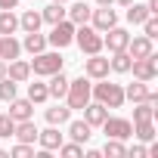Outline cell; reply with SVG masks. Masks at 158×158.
<instances>
[{
	"instance_id": "cell-9",
	"label": "cell",
	"mask_w": 158,
	"mask_h": 158,
	"mask_svg": "<svg viewBox=\"0 0 158 158\" xmlns=\"http://www.w3.org/2000/svg\"><path fill=\"white\" fill-rule=\"evenodd\" d=\"M109 59L102 53H93L90 59H84V74L90 77V81H99V77H109Z\"/></svg>"
},
{
	"instance_id": "cell-27",
	"label": "cell",
	"mask_w": 158,
	"mask_h": 158,
	"mask_svg": "<svg viewBox=\"0 0 158 158\" xmlns=\"http://www.w3.org/2000/svg\"><path fill=\"white\" fill-rule=\"evenodd\" d=\"M149 16H152V13H149L146 3H136V0H133V3H127V22H130V25H143Z\"/></svg>"
},
{
	"instance_id": "cell-19",
	"label": "cell",
	"mask_w": 158,
	"mask_h": 158,
	"mask_svg": "<svg viewBox=\"0 0 158 158\" xmlns=\"http://www.w3.org/2000/svg\"><path fill=\"white\" fill-rule=\"evenodd\" d=\"M0 37H3V44H0V59H3V62H13V59L22 56V44L13 34H0Z\"/></svg>"
},
{
	"instance_id": "cell-25",
	"label": "cell",
	"mask_w": 158,
	"mask_h": 158,
	"mask_svg": "<svg viewBox=\"0 0 158 158\" xmlns=\"http://www.w3.org/2000/svg\"><path fill=\"white\" fill-rule=\"evenodd\" d=\"M40 25H44V19H40V13L37 10H25L22 16H19V28L28 34V31H40Z\"/></svg>"
},
{
	"instance_id": "cell-38",
	"label": "cell",
	"mask_w": 158,
	"mask_h": 158,
	"mask_svg": "<svg viewBox=\"0 0 158 158\" xmlns=\"http://www.w3.org/2000/svg\"><path fill=\"white\" fill-rule=\"evenodd\" d=\"M127 155H130V158H146V146H143V143H136V146H130V149H127Z\"/></svg>"
},
{
	"instance_id": "cell-17",
	"label": "cell",
	"mask_w": 158,
	"mask_h": 158,
	"mask_svg": "<svg viewBox=\"0 0 158 158\" xmlns=\"http://www.w3.org/2000/svg\"><path fill=\"white\" fill-rule=\"evenodd\" d=\"M127 53H130V59H143V56L155 53V50H152V37H146V34L130 37V40H127Z\"/></svg>"
},
{
	"instance_id": "cell-33",
	"label": "cell",
	"mask_w": 158,
	"mask_h": 158,
	"mask_svg": "<svg viewBox=\"0 0 158 158\" xmlns=\"http://www.w3.org/2000/svg\"><path fill=\"white\" fill-rule=\"evenodd\" d=\"M16 81H13V77H0V99H3V102H10V99H16Z\"/></svg>"
},
{
	"instance_id": "cell-34",
	"label": "cell",
	"mask_w": 158,
	"mask_h": 158,
	"mask_svg": "<svg viewBox=\"0 0 158 158\" xmlns=\"http://www.w3.org/2000/svg\"><path fill=\"white\" fill-rule=\"evenodd\" d=\"M56 152H59V155H65V158H81V155H84V146L71 139V143H62Z\"/></svg>"
},
{
	"instance_id": "cell-7",
	"label": "cell",
	"mask_w": 158,
	"mask_h": 158,
	"mask_svg": "<svg viewBox=\"0 0 158 158\" xmlns=\"http://www.w3.org/2000/svg\"><path fill=\"white\" fill-rule=\"evenodd\" d=\"M99 127H102V133L109 139H130L133 136V121H127V118H112L109 115Z\"/></svg>"
},
{
	"instance_id": "cell-39",
	"label": "cell",
	"mask_w": 158,
	"mask_h": 158,
	"mask_svg": "<svg viewBox=\"0 0 158 158\" xmlns=\"http://www.w3.org/2000/svg\"><path fill=\"white\" fill-rule=\"evenodd\" d=\"M19 0H0V10H16Z\"/></svg>"
},
{
	"instance_id": "cell-13",
	"label": "cell",
	"mask_w": 158,
	"mask_h": 158,
	"mask_svg": "<svg viewBox=\"0 0 158 158\" xmlns=\"http://www.w3.org/2000/svg\"><path fill=\"white\" fill-rule=\"evenodd\" d=\"M81 112H84V121H87L90 127H99V124L109 118V109H106L102 102H96V99H90V102H87Z\"/></svg>"
},
{
	"instance_id": "cell-4",
	"label": "cell",
	"mask_w": 158,
	"mask_h": 158,
	"mask_svg": "<svg viewBox=\"0 0 158 158\" xmlns=\"http://www.w3.org/2000/svg\"><path fill=\"white\" fill-rule=\"evenodd\" d=\"M74 44L81 47V53L93 56V53H102V34L93 28V25H74Z\"/></svg>"
},
{
	"instance_id": "cell-12",
	"label": "cell",
	"mask_w": 158,
	"mask_h": 158,
	"mask_svg": "<svg viewBox=\"0 0 158 158\" xmlns=\"http://www.w3.org/2000/svg\"><path fill=\"white\" fill-rule=\"evenodd\" d=\"M10 118L13 121H28V118H34V102L25 96V99H10Z\"/></svg>"
},
{
	"instance_id": "cell-18",
	"label": "cell",
	"mask_w": 158,
	"mask_h": 158,
	"mask_svg": "<svg viewBox=\"0 0 158 158\" xmlns=\"http://www.w3.org/2000/svg\"><path fill=\"white\" fill-rule=\"evenodd\" d=\"M6 77H13L16 84H25L31 77V65L25 59H13V62H6Z\"/></svg>"
},
{
	"instance_id": "cell-36",
	"label": "cell",
	"mask_w": 158,
	"mask_h": 158,
	"mask_svg": "<svg viewBox=\"0 0 158 158\" xmlns=\"http://www.w3.org/2000/svg\"><path fill=\"white\" fill-rule=\"evenodd\" d=\"M13 130H16V121L10 118V112H6V115H0V139H10Z\"/></svg>"
},
{
	"instance_id": "cell-11",
	"label": "cell",
	"mask_w": 158,
	"mask_h": 158,
	"mask_svg": "<svg viewBox=\"0 0 158 158\" xmlns=\"http://www.w3.org/2000/svg\"><path fill=\"white\" fill-rule=\"evenodd\" d=\"M37 143H40V149L56 152V149L65 143V133H59V127H56V124H50L47 130H37Z\"/></svg>"
},
{
	"instance_id": "cell-23",
	"label": "cell",
	"mask_w": 158,
	"mask_h": 158,
	"mask_svg": "<svg viewBox=\"0 0 158 158\" xmlns=\"http://www.w3.org/2000/svg\"><path fill=\"white\" fill-rule=\"evenodd\" d=\"M130 53L127 50H118V53H112V59H109V68L115 71V74H130Z\"/></svg>"
},
{
	"instance_id": "cell-28",
	"label": "cell",
	"mask_w": 158,
	"mask_h": 158,
	"mask_svg": "<svg viewBox=\"0 0 158 158\" xmlns=\"http://www.w3.org/2000/svg\"><path fill=\"white\" fill-rule=\"evenodd\" d=\"M139 121H155V102L143 99V102H133V124Z\"/></svg>"
},
{
	"instance_id": "cell-16",
	"label": "cell",
	"mask_w": 158,
	"mask_h": 158,
	"mask_svg": "<svg viewBox=\"0 0 158 158\" xmlns=\"http://www.w3.org/2000/svg\"><path fill=\"white\" fill-rule=\"evenodd\" d=\"M90 3H84V0H77V3H71L68 10H65V19L68 22H74V25H87L90 22Z\"/></svg>"
},
{
	"instance_id": "cell-26",
	"label": "cell",
	"mask_w": 158,
	"mask_h": 158,
	"mask_svg": "<svg viewBox=\"0 0 158 158\" xmlns=\"http://www.w3.org/2000/svg\"><path fill=\"white\" fill-rule=\"evenodd\" d=\"M40 19H44L47 25H56V22H62V19H65V3H56V0H53L50 6H44V10H40Z\"/></svg>"
},
{
	"instance_id": "cell-32",
	"label": "cell",
	"mask_w": 158,
	"mask_h": 158,
	"mask_svg": "<svg viewBox=\"0 0 158 158\" xmlns=\"http://www.w3.org/2000/svg\"><path fill=\"white\" fill-rule=\"evenodd\" d=\"M28 99H31L34 106H40V102H47V99H50V90H47V84H40V81H34V84H28Z\"/></svg>"
},
{
	"instance_id": "cell-43",
	"label": "cell",
	"mask_w": 158,
	"mask_h": 158,
	"mask_svg": "<svg viewBox=\"0 0 158 158\" xmlns=\"http://www.w3.org/2000/svg\"><path fill=\"white\" fill-rule=\"evenodd\" d=\"M115 3H121V6H127V3H133V0H115Z\"/></svg>"
},
{
	"instance_id": "cell-42",
	"label": "cell",
	"mask_w": 158,
	"mask_h": 158,
	"mask_svg": "<svg viewBox=\"0 0 158 158\" xmlns=\"http://www.w3.org/2000/svg\"><path fill=\"white\" fill-rule=\"evenodd\" d=\"M115 0H96V6H112Z\"/></svg>"
},
{
	"instance_id": "cell-15",
	"label": "cell",
	"mask_w": 158,
	"mask_h": 158,
	"mask_svg": "<svg viewBox=\"0 0 158 158\" xmlns=\"http://www.w3.org/2000/svg\"><path fill=\"white\" fill-rule=\"evenodd\" d=\"M68 136L74 139V143H81V146H87L90 143V136H93V127L81 118V121H71L68 118Z\"/></svg>"
},
{
	"instance_id": "cell-44",
	"label": "cell",
	"mask_w": 158,
	"mask_h": 158,
	"mask_svg": "<svg viewBox=\"0 0 158 158\" xmlns=\"http://www.w3.org/2000/svg\"><path fill=\"white\" fill-rule=\"evenodd\" d=\"M56 3H71V0H56Z\"/></svg>"
},
{
	"instance_id": "cell-29",
	"label": "cell",
	"mask_w": 158,
	"mask_h": 158,
	"mask_svg": "<svg viewBox=\"0 0 158 158\" xmlns=\"http://www.w3.org/2000/svg\"><path fill=\"white\" fill-rule=\"evenodd\" d=\"M19 31V16L13 10H0V34H16Z\"/></svg>"
},
{
	"instance_id": "cell-21",
	"label": "cell",
	"mask_w": 158,
	"mask_h": 158,
	"mask_svg": "<svg viewBox=\"0 0 158 158\" xmlns=\"http://www.w3.org/2000/svg\"><path fill=\"white\" fill-rule=\"evenodd\" d=\"M44 118H47V124H56V127H62V124H68V118H71V109H68V106H62V102H56L53 109H47V112H44Z\"/></svg>"
},
{
	"instance_id": "cell-22",
	"label": "cell",
	"mask_w": 158,
	"mask_h": 158,
	"mask_svg": "<svg viewBox=\"0 0 158 158\" xmlns=\"http://www.w3.org/2000/svg\"><path fill=\"white\" fill-rule=\"evenodd\" d=\"M22 50L25 53H40V50H47V34H40V31H28L25 34V40H22Z\"/></svg>"
},
{
	"instance_id": "cell-6",
	"label": "cell",
	"mask_w": 158,
	"mask_h": 158,
	"mask_svg": "<svg viewBox=\"0 0 158 158\" xmlns=\"http://www.w3.org/2000/svg\"><path fill=\"white\" fill-rule=\"evenodd\" d=\"M130 71H133L136 81L152 84L155 77H158V56H155V53H149V56H143V59H133V62H130Z\"/></svg>"
},
{
	"instance_id": "cell-3",
	"label": "cell",
	"mask_w": 158,
	"mask_h": 158,
	"mask_svg": "<svg viewBox=\"0 0 158 158\" xmlns=\"http://www.w3.org/2000/svg\"><path fill=\"white\" fill-rule=\"evenodd\" d=\"M90 77L84 74V77H74V81H68V90H65V106L74 112V109H84L93 96H90Z\"/></svg>"
},
{
	"instance_id": "cell-35",
	"label": "cell",
	"mask_w": 158,
	"mask_h": 158,
	"mask_svg": "<svg viewBox=\"0 0 158 158\" xmlns=\"http://www.w3.org/2000/svg\"><path fill=\"white\" fill-rule=\"evenodd\" d=\"M10 155H13V158H34V146H31V143H16V146L10 149Z\"/></svg>"
},
{
	"instance_id": "cell-2",
	"label": "cell",
	"mask_w": 158,
	"mask_h": 158,
	"mask_svg": "<svg viewBox=\"0 0 158 158\" xmlns=\"http://www.w3.org/2000/svg\"><path fill=\"white\" fill-rule=\"evenodd\" d=\"M28 65H31V71H34L37 77H50V74H56V71L65 68V59L59 56V50H53V53L40 50V53H34V59H31Z\"/></svg>"
},
{
	"instance_id": "cell-14",
	"label": "cell",
	"mask_w": 158,
	"mask_h": 158,
	"mask_svg": "<svg viewBox=\"0 0 158 158\" xmlns=\"http://www.w3.org/2000/svg\"><path fill=\"white\" fill-rule=\"evenodd\" d=\"M13 136H16V143H37V124H34V118H28V121H16V130H13Z\"/></svg>"
},
{
	"instance_id": "cell-8",
	"label": "cell",
	"mask_w": 158,
	"mask_h": 158,
	"mask_svg": "<svg viewBox=\"0 0 158 158\" xmlns=\"http://www.w3.org/2000/svg\"><path fill=\"white\" fill-rule=\"evenodd\" d=\"M127 40H130V34H127V28H121V25H112L109 31H102V47H109V53L127 50Z\"/></svg>"
},
{
	"instance_id": "cell-20",
	"label": "cell",
	"mask_w": 158,
	"mask_h": 158,
	"mask_svg": "<svg viewBox=\"0 0 158 158\" xmlns=\"http://www.w3.org/2000/svg\"><path fill=\"white\" fill-rule=\"evenodd\" d=\"M47 90H50V99H65V90H68V77L62 71L50 74V81H47Z\"/></svg>"
},
{
	"instance_id": "cell-30",
	"label": "cell",
	"mask_w": 158,
	"mask_h": 158,
	"mask_svg": "<svg viewBox=\"0 0 158 158\" xmlns=\"http://www.w3.org/2000/svg\"><path fill=\"white\" fill-rule=\"evenodd\" d=\"M133 136L139 139V143H152L158 133H155V121H139V124H133Z\"/></svg>"
},
{
	"instance_id": "cell-10",
	"label": "cell",
	"mask_w": 158,
	"mask_h": 158,
	"mask_svg": "<svg viewBox=\"0 0 158 158\" xmlns=\"http://www.w3.org/2000/svg\"><path fill=\"white\" fill-rule=\"evenodd\" d=\"M90 22H93V28L102 34V31H109L112 25H118V13H115L112 6H99V10L90 13Z\"/></svg>"
},
{
	"instance_id": "cell-37",
	"label": "cell",
	"mask_w": 158,
	"mask_h": 158,
	"mask_svg": "<svg viewBox=\"0 0 158 158\" xmlns=\"http://www.w3.org/2000/svg\"><path fill=\"white\" fill-rule=\"evenodd\" d=\"M143 34H146V37H152V40L158 37V19H155V16H149V19L143 22Z\"/></svg>"
},
{
	"instance_id": "cell-1",
	"label": "cell",
	"mask_w": 158,
	"mask_h": 158,
	"mask_svg": "<svg viewBox=\"0 0 158 158\" xmlns=\"http://www.w3.org/2000/svg\"><path fill=\"white\" fill-rule=\"evenodd\" d=\"M90 96L96 102H102L106 109H121L124 106V87L121 84H112L109 77H99V84L90 87Z\"/></svg>"
},
{
	"instance_id": "cell-24",
	"label": "cell",
	"mask_w": 158,
	"mask_h": 158,
	"mask_svg": "<svg viewBox=\"0 0 158 158\" xmlns=\"http://www.w3.org/2000/svg\"><path fill=\"white\" fill-rule=\"evenodd\" d=\"M146 96H149V84L146 81H136L133 77V84L124 87V99H130V102H143Z\"/></svg>"
},
{
	"instance_id": "cell-40",
	"label": "cell",
	"mask_w": 158,
	"mask_h": 158,
	"mask_svg": "<svg viewBox=\"0 0 158 158\" xmlns=\"http://www.w3.org/2000/svg\"><path fill=\"white\" fill-rule=\"evenodd\" d=\"M146 6H149V13H152V16H158V0H149Z\"/></svg>"
},
{
	"instance_id": "cell-31",
	"label": "cell",
	"mask_w": 158,
	"mask_h": 158,
	"mask_svg": "<svg viewBox=\"0 0 158 158\" xmlns=\"http://www.w3.org/2000/svg\"><path fill=\"white\" fill-rule=\"evenodd\" d=\"M99 155H106V158H124L127 155V146H124V139H109L106 136V146H102Z\"/></svg>"
},
{
	"instance_id": "cell-41",
	"label": "cell",
	"mask_w": 158,
	"mask_h": 158,
	"mask_svg": "<svg viewBox=\"0 0 158 158\" xmlns=\"http://www.w3.org/2000/svg\"><path fill=\"white\" fill-rule=\"evenodd\" d=\"M0 77H6V62L0 59Z\"/></svg>"
},
{
	"instance_id": "cell-5",
	"label": "cell",
	"mask_w": 158,
	"mask_h": 158,
	"mask_svg": "<svg viewBox=\"0 0 158 158\" xmlns=\"http://www.w3.org/2000/svg\"><path fill=\"white\" fill-rule=\"evenodd\" d=\"M47 44L56 47V50H65L68 44H74V22L62 19L56 25H50V34H47Z\"/></svg>"
}]
</instances>
